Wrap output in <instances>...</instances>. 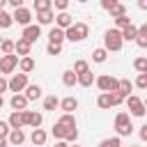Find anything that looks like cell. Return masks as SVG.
<instances>
[{
    "label": "cell",
    "instance_id": "ac0fdd59",
    "mask_svg": "<svg viewBox=\"0 0 147 147\" xmlns=\"http://www.w3.org/2000/svg\"><path fill=\"white\" fill-rule=\"evenodd\" d=\"M46 138H48V136H46V131H44V129H34V131H32V136H30V140L34 142V147H41V145L46 142Z\"/></svg>",
    "mask_w": 147,
    "mask_h": 147
},
{
    "label": "cell",
    "instance_id": "603a6c76",
    "mask_svg": "<svg viewBox=\"0 0 147 147\" xmlns=\"http://www.w3.org/2000/svg\"><path fill=\"white\" fill-rule=\"evenodd\" d=\"M62 83H64L67 87H74V85L78 83V76L74 74V69H69V71H64V74H62Z\"/></svg>",
    "mask_w": 147,
    "mask_h": 147
},
{
    "label": "cell",
    "instance_id": "83f0119b",
    "mask_svg": "<svg viewBox=\"0 0 147 147\" xmlns=\"http://www.w3.org/2000/svg\"><path fill=\"white\" fill-rule=\"evenodd\" d=\"M11 23H14L11 14H7L5 9H0V28H2V30H7V28H11Z\"/></svg>",
    "mask_w": 147,
    "mask_h": 147
},
{
    "label": "cell",
    "instance_id": "e575fe53",
    "mask_svg": "<svg viewBox=\"0 0 147 147\" xmlns=\"http://www.w3.org/2000/svg\"><path fill=\"white\" fill-rule=\"evenodd\" d=\"M99 147H122V142H119V138L115 136V138H106V140H101Z\"/></svg>",
    "mask_w": 147,
    "mask_h": 147
},
{
    "label": "cell",
    "instance_id": "ba28073f",
    "mask_svg": "<svg viewBox=\"0 0 147 147\" xmlns=\"http://www.w3.org/2000/svg\"><path fill=\"white\" fill-rule=\"evenodd\" d=\"M11 18H14V23H18V25L28 28V25H30V21H32V14H30V9L21 7V9H16V11L11 14Z\"/></svg>",
    "mask_w": 147,
    "mask_h": 147
},
{
    "label": "cell",
    "instance_id": "b9f144b4",
    "mask_svg": "<svg viewBox=\"0 0 147 147\" xmlns=\"http://www.w3.org/2000/svg\"><path fill=\"white\" fill-rule=\"evenodd\" d=\"M76 138H78V131H76V129H69V133H67L64 142H76Z\"/></svg>",
    "mask_w": 147,
    "mask_h": 147
},
{
    "label": "cell",
    "instance_id": "8d00e7d4",
    "mask_svg": "<svg viewBox=\"0 0 147 147\" xmlns=\"http://www.w3.org/2000/svg\"><path fill=\"white\" fill-rule=\"evenodd\" d=\"M96 106H99V108H103V110H106V108H110V94H101V96L96 99Z\"/></svg>",
    "mask_w": 147,
    "mask_h": 147
},
{
    "label": "cell",
    "instance_id": "bcb514c9",
    "mask_svg": "<svg viewBox=\"0 0 147 147\" xmlns=\"http://www.w3.org/2000/svg\"><path fill=\"white\" fill-rule=\"evenodd\" d=\"M5 90H9V80H5V78L0 76V94H2Z\"/></svg>",
    "mask_w": 147,
    "mask_h": 147
},
{
    "label": "cell",
    "instance_id": "2e32d148",
    "mask_svg": "<svg viewBox=\"0 0 147 147\" xmlns=\"http://www.w3.org/2000/svg\"><path fill=\"white\" fill-rule=\"evenodd\" d=\"M131 90H133V83H131L129 78H122V80L117 83V94H119V96H124V99H126Z\"/></svg>",
    "mask_w": 147,
    "mask_h": 147
},
{
    "label": "cell",
    "instance_id": "5bb4252c",
    "mask_svg": "<svg viewBox=\"0 0 147 147\" xmlns=\"http://www.w3.org/2000/svg\"><path fill=\"white\" fill-rule=\"evenodd\" d=\"M7 124H9V129H21V126H25L23 113H16V110H14V113L9 115V122H7Z\"/></svg>",
    "mask_w": 147,
    "mask_h": 147
},
{
    "label": "cell",
    "instance_id": "f546056e",
    "mask_svg": "<svg viewBox=\"0 0 147 147\" xmlns=\"http://www.w3.org/2000/svg\"><path fill=\"white\" fill-rule=\"evenodd\" d=\"M106 57H108V51H106V48H96V51L92 53V60H94V62H99V64H101V62H106Z\"/></svg>",
    "mask_w": 147,
    "mask_h": 147
},
{
    "label": "cell",
    "instance_id": "e0dca14e",
    "mask_svg": "<svg viewBox=\"0 0 147 147\" xmlns=\"http://www.w3.org/2000/svg\"><path fill=\"white\" fill-rule=\"evenodd\" d=\"M60 108H62L64 113H69V115H74V110L78 108V101H76L74 96H67V99H62V101H60Z\"/></svg>",
    "mask_w": 147,
    "mask_h": 147
},
{
    "label": "cell",
    "instance_id": "4fadbf2b",
    "mask_svg": "<svg viewBox=\"0 0 147 147\" xmlns=\"http://www.w3.org/2000/svg\"><path fill=\"white\" fill-rule=\"evenodd\" d=\"M7 142H11V145L21 147V145L25 142V133H23L21 129H11V131H9V136H7Z\"/></svg>",
    "mask_w": 147,
    "mask_h": 147
},
{
    "label": "cell",
    "instance_id": "8992f818",
    "mask_svg": "<svg viewBox=\"0 0 147 147\" xmlns=\"http://www.w3.org/2000/svg\"><path fill=\"white\" fill-rule=\"evenodd\" d=\"M126 106H129V110H131L133 117H142V115H145V106H142V101H140L136 94H129V96H126Z\"/></svg>",
    "mask_w": 147,
    "mask_h": 147
},
{
    "label": "cell",
    "instance_id": "680465c9",
    "mask_svg": "<svg viewBox=\"0 0 147 147\" xmlns=\"http://www.w3.org/2000/svg\"><path fill=\"white\" fill-rule=\"evenodd\" d=\"M145 74H147V71H145Z\"/></svg>",
    "mask_w": 147,
    "mask_h": 147
},
{
    "label": "cell",
    "instance_id": "f6af8a7d",
    "mask_svg": "<svg viewBox=\"0 0 147 147\" xmlns=\"http://www.w3.org/2000/svg\"><path fill=\"white\" fill-rule=\"evenodd\" d=\"M138 37H145V39H147V23H142V25L138 28Z\"/></svg>",
    "mask_w": 147,
    "mask_h": 147
},
{
    "label": "cell",
    "instance_id": "d4e9b609",
    "mask_svg": "<svg viewBox=\"0 0 147 147\" xmlns=\"http://www.w3.org/2000/svg\"><path fill=\"white\" fill-rule=\"evenodd\" d=\"M53 18H55V16H53L51 9H48V11H37V21H39V25H48Z\"/></svg>",
    "mask_w": 147,
    "mask_h": 147
},
{
    "label": "cell",
    "instance_id": "681fc988",
    "mask_svg": "<svg viewBox=\"0 0 147 147\" xmlns=\"http://www.w3.org/2000/svg\"><path fill=\"white\" fill-rule=\"evenodd\" d=\"M53 147H69V145H67V142H64V140H57V142H55V145H53Z\"/></svg>",
    "mask_w": 147,
    "mask_h": 147
},
{
    "label": "cell",
    "instance_id": "d6a6232c",
    "mask_svg": "<svg viewBox=\"0 0 147 147\" xmlns=\"http://www.w3.org/2000/svg\"><path fill=\"white\" fill-rule=\"evenodd\" d=\"M110 16H115V18H119V16H126V9H124V5L115 2V5H113V9H110Z\"/></svg>",
    "mask_w": 147,
    "mask_h": 147
},
{
    "label": "cell",
    "instance_id": "60d3db41",
    "mask_svg": "<svg viewBox=\"0 0 147 147\" xmlns=\"http://www.w3.org/2000/svg\"><path fill=\"white\" fill-rule=\"evenodd\" d=\"M124 101V96H119L117 92H110V106H119Z\"/></svg>",
    "mask_w": 147,
    "mask_h": 147
},
{
    "label": "cell",
    "instance_id": "db71d44e",
    "mask_svg": "<svg viewBox=\"0 0 147 147\" xmlns=\"http://www.w3.org/2000/svg\"><path fill=\"white\" fill-rule=\"evenodd\" d=\"M2 103H5V99H2V94H0V108H2Z\"/></svg>",
    "mask_w": 147,
    "mask_h": 147
},
{
    "label": "cell",
    "instance_id": "52a82bcc",
    "mask_svg": "<svg viewBox=\"0 0 147 147\" xmlns=\"http://www.w3.org/2000/svg\"><path fill=\"white\" fill-rule=\"evenodd\" d=\"M18 67V55H2L0 57V74H11Z\"/></svg>",
    "mask_w": 147,
    "mask_h": 147
},
{
    "label": "cell",
    "instance_id": "9c48e42d",
    "mask_svg": "<svg viewBox=\"0 0 147 147\" xmlns=\"http://www.w3.org/2000/svg\"><path fill=\"white\" fill-rule=\"evenodd\" d=\"M39 37H41V28H39V25H28V28H23L21 39H25L28 44H34Z\"/></svg>",
    "mask_w": 147,
    "mask_h": 147
},
{
    "label": "cell",
    "instance_id": "3957f363",
    "mask_svg": "<svg viewBox=\"0 0 147 147\" xmlns=\"http://www.w3.org/2000/svg\"><path fill=\"white\" fill-rule=\"evenodd\" d=\"M94 83H96V87H99L103 94H110V92H117V83H119V80H117L115 76H108V74H103V76H99Z\"/></svg>",
    "mask_w": 147,
    "mask_h": 147
},
{
    "label": "cell",
    "instance_id": "7bdbcfd3",
    "mask_svg": "<svg viewBox=\"0 0 147 147\" xmlns=\"http://www.w3.org/2000/svg\"><path fill=\"white\" fill-rule=\"evenodd\" d=\"M9 131H11V129H9V124H7V122H0V138H7V136H9Z\"/></svg>",
    "mask_w": 147,
    "mask_h": 147
},
{
    "label": "cell",
    "instance_id": "8fae6325",
    "mask_svg": "<svg viewBox=\"0 0 147 147\" xmlns=\"http://www.w3.org/2000/svg\"><path fill=\"white\" fill-rule=\"evenodd\" d=\"M55 23H57L55 28H60V30H69V28L74 25V18H71L67 11H62V14H57V16H55Z\"/></svg>",
    "mask_w": 147,
    "mask_h": 147
},
{
    "label": "cell",
    "instance_id": "7dc6e473",
    "mask_svg": "<svg viewBox=\"0 0 147 147\" xmlns=\"http://www.w3.org/2000/svg\"><path fill=\"white\" fill-rule=\"evenodd\" d=\"M113 5H115V0H103V2H101V7H103V9H108V11L113 9Z\"/></svg>",
    "mask_w": 147,
    "mask_h": 147
},
{
    "label": "cell",
    "instance_id": "11a10c76",
    "mask_svg": "<svg viewBox=\"0 0 147 147\" xmlns=\"http://www.w3.org/2000/svg\"><path fill=\"white\" fill-rule=\"evenodd\" d=\"M142 106H145V110H147V99H145V101H142Z\"/></svg>",
    "mask_w": 147,
    "mask_h": 147
},
{
    "label": "cell",
    "instance_id": "74e56055",
    "mask_svg": "<svg viewBox=\"0 0 147 147\" xmlns=\"http://www.w3.org/2000/svg\"><path fill=\"white\" fill-rule=\"evenodd\" d=\"M115 25H117L119 30H124V28L131 25V18H129V16H119V18H115Z\"/></svg>",
    "mask_w": 147,
    "mask_h": 147
},
{
    "label": "cell",
    "instance_id": "7a4b0ae2",
    "mask_svg": "<svg viewBox=\"0 0 147 147\" xmlns=\"http://www.w3.org/2000/svg\"><path fill=\"white\" fill-rule=\"evenodd\" d=\"M103 48L117 53V51L122 48V32H119V30H108V32L103 34Z\"/></svg>",
    "mask_w": 147,
    "mask_h": 147
},
{
    "label": "cell",
    "instance_id": "7c38bea8",
    "mask_svg": "<svg viewBox=\"0 0 147 147\" xmlns=\"http://www.w3.org/2000/svg\"><path fill=\"white\" fill-rule=\"evenodd\" d=\"M9 106H11L16 113H23V110L28 108V99H25L23 94H14V96H11V101H9Z\"/></svg>",
    "mask_w": 147,
    "mask_h": 147
},
{
    "label": "cell",
    "instance_id": "d590c367",
    "mask_svg": "<svg viewBox=\"0 0 147 147\" xmlns=\"http://www.w3.org/2000/svg\"><path fill=\"white\" fill-rule=\"evenodd\" d=\"M34 9L37 11H48L51 9V0H34Z\"/></svg>",
    "mask_w": 147,
    "mask_h": 147
},
{
    "label": "cell",
    "instance_id": "d6986e66",
    "mask_svg": "<svg viewBox=\"0 0 147 147\" xmlns=\"http://www.w3.org/2000/svg\"><path fill=\"white\" fill-rule=\"evenodd\" d=\"M119 32H122V41H136V37H138V28L136 25H129V28H124Z\"/></svg>",
    "mask_w": 147,
    "mask_h": 147
},
{
    "label": "cell",
    "instance_id": "7402d4cb",
    "mask_svg": "<svg viewBox=\"0 0 147 147\" xmlns=\"http://www.w3.org/2000/svg\"><path fill=\"white\" fill-rule=\"evenodd\" d=\"M23 96H25L28 101H34V99H39V96H41V87H39V85H28Z\"/></svg>",
    "mask_w": 147,
    "mask_h": 147
},
{
    "label": "cell",
    "instance_id": "f35d334b",
    "mask_svg": "<svg viewBox=\"0 0 147 147\" xmlns=\"http://www.w3.org/2000/svg\"><path fill=\"white\" fill-rule=\"evenodd\" d=\"M48 55H60L62 53V44H48Z\"/></svg>",
    "mask_w": 147,
    "mask_h": 147
},
{
    "label": "cell",
    "instance_id": "9f6ffc18",
    "mask_svg": "<svg viewBox=\"0 0 147 147\" xmlns=\"http://www.w3.org/2000/svg\"><path fill=\"white\" fill-rule=\"evenodd\" d=\"M71 147H78V145H71Z\"/></svg>",
    "mask_w": 147,
    "mask_h": 147
},
{
    "label": "cell",
    "instance_id": "9a60e30c",
    "mask_svg": "<svg viewBox=\"0 0 147 147\" xmlns=\"http://www.w3.org/2000/svg\"><path fill=\"white\" fill-rule=\"evenodd\" d=\"M30 48H32V44H28L25 39L14 41V51H16L18 55H23V57H28V55H30Z\"/></svg>",
    "mask_w": 147,
    "mask_h": 147
},
{
    "label": "cell",
    "instance_id": "816d5d0a",
    "mask_svg": "<svg viewBox=\"0 0 147 147\" xmlns=\"http://www.w3.org/2000/svg\"><path fill=\"white\" fill-rule=\"evenodd\" d=\"M9 142H7V138H0V147H7Z\"/></svg>",
    "mask_w": 147,
    "mask_h": 147
},
{
    "label": "cell",
    "instance_id": "6f0895ef",
    "mask_svg": "<svg viewBox=\"0 0 147 147\" xmlns=\"http://www.w3.org/2000/svg\"><path fill=\"white\" fill-rule=\"evenodd\" d=\"M0 57H2V53H0Z\"/></svg>",
    "mask_w": 147,
    "mask_h": 147
},
{
    "label": "cell",
    "instance_id": "277c9868",
    "mask_svg": "<svg viewBox=\"0 0 147 147\" xmlns=\"http://www.w3.org/2000/svg\"><path fill=\"white\" fill-rule=\"evenodd\" d=\"M115 129H117V136H131L133 131V124L129 119V113H119L115 117Z\"/></svg>",
    "mask_w": 147,
    "mask_h": 147
},
{
    "label": "cell",
    "instance_id": "1f68e13d",
    "mask_svg": "<svg viewBox=\"0 0 147 147\" xmlns=\"http://www.w3.org/2000/svg\"><path fill=\"white\" fill-rule=\"evenodd\" d=\"M133 69L140 71V74H145L147 71V57H136L133 60Z\"/></svg>",
    "mask_w": 147,
    "mask_h": 147
},
{
    "label": "cell",
    "instance_id": "4316f807",
    "mask_svg": "<svg viewBox=\"0 0 147 147\" xmlns=\"http://www.w3.org/2000/svg\"><path fill=\"white\" fill-rule=\"evenodd\" d=\"M94 80H96V78H94V74H92V71H85V74H80V76H78V83H80L83 87H90Z\"/></svg>",
    "mask_w": 147,
    "mask_h": 147
},
{
    "label": "cell",
    "instance_id": "ab89813d",
    "mask_svg": "<svg viewBox=\"0 0 147 147\" xmlns=\"http://www.w3.org/2000/svg\"><path fill=\"white\" fill-rule=\"evenodd\" d=\"M136 85H138L140 90H147V74H138V78H136Z\"/></svg>",
    "mask_w": 147,
    "mask_h": 147
},
{
    "label": "cell",
    "instance_id": "44dd1931",
    "mask_svg": "<svg viewBox=\"0 0 147 147\" xmlns=\"http://www.w3.org/2000/svg\"><path fill=\"white\" fill-rule=\"evenodd\" d=\"M18 67H21V74L28 76V74L34 69V60H32L30 55H28V57H21V60H18Z\"/></svg>",
    "mask_w": 147,
    "mask_h": 147
},
{
    "label": "cell",
    "instance_id": "5b68a950",
    "mask_svg": "<svg viewBox=\"0 0 147 147\" xmlns=\"http://www.w3.org/2000/svg\"><path fill=\"white\" fill-rule=\"evenodd\" d=\"M25 87H28V76H25V74H14V76L9 78V90H11V92L21 94Z\"/></svg>",
    "mask_w": 147,
    "mask_h": 147
},
{
    "label": "cell",
    "instance_id": "6da1fadb",
    "mask_svg": "<svg viewBox=\"0 0 147 147\" xmlns=\"http://www.w3.org/2000/svg\"><path fill=\"white\" fill-rule=\"evenodd\" d=\"M87 32H90L87 23H74L69 30H64V39H69V41H83L87 37Z\"/></svg>",
    "mask_w": 147,
    "mask_h": 147
},
{
    "label": "cell",
    "instance_id": "30bf717a",
    "mask_svg": "<svg viewBox=\"0 0 147 147\" xmlns=\"http://www.w3.org/2000/svg\"><path fill=\"white\" fill-rule=\"evenodd\" d=\"M23 117H25V124H30L32 129H39L44 122V117L39 113H32V110H23Z\"/></svg>",
    "mask_w": 147,
    "mask_h": 147
},
{
    "label": "cell",
    "instance_id": "ffe728a7",
    "mask_svg": "<svg viewBox=\"0 0 147 147\" xmlns=\"http://www.w3.org/2000/svg\"><path fill=\"white\" fill-rule=\"evenodd\" d=\"M62 41H64V30L53 28V30L48 32V44H62Z\"/></svg>",
    "mask_w": 147,
    "mask_h": 147
},
{
    "label": "cell",
    "instance_id": "484cf974",
    "mask_svg": "<svg viewBox=\"0 0 147 147\" xmlns=\"http://www.w3.org/2000/svg\"><path fill=\"white\" fill-rule=\"evenodd\" d=\"M0 53L2 55H14V41L11 39H2L0 41Z\"/></svg>",
    "mask_w": 147,
    "mask_h": 147
},
{
    "label": "cell",
    "instance_id": "cb8c5ba5",
    "mask_svg": "<svg viewBox=\"0 0 147 147\" xmlns=\"http://www.w3.org/2000/svg\"><path fill=\"white\" fill-rule=\"evenodd\" d=\"M67 133H69V129H67L64 124H60V122H55V124H53V136H55V138L64 140V138H67Z\"/></svg>",
    "mask_w": 147,
    "mask_h": 147
},
{
    "label": "cell",
    "instance_id": "ee69618b",
    "mask_svg": "<svg viewBox=\"0 0 147 147\" xmlns=\"http://www.w3.org/2000/svg\"><path fill=\"white\" fill-rule=\"evenodd\" d=\"M55 7H57V9H60V14H62V11L69 7V2H67V0H55Z\"/></svg>",
    "mask_w": 147,
    "mask_h": 147
},
{
    "label": "cell",
    "instance_id": "c3c4849f",
    "mask_svg": "<svg viewBox=\"0 0 147 147\" xmlns=\"http://www.w3.org/2000/svg\"><path fill=\"white\" fill-rule=\"evenodd\" d=\"M140 138H142V140H147V124H145V126H140Z\"/></svg>",
    "mask_w": 147,
    "mask_h": 147
},
{
    "label": "cell",
    "instance_id": "f1b7e54d",
    "mask_svg": "<svg viewBox=\"0 0 147 147\" xmlns=\"http://www.w3.org/2000/svg\"><path fill=\"white\" fill-rule=\"evenodd\" d=\"M57 122H60V124H64L67 129H76V117H74V115H69V113H64Z\"/></svg>",
    "mask_w": 147,
    "mask_h": 147
},
{
    "label": "cell",
    "instance_id": "f907efd6",
    "mask_svg": "<svg viewBox=\"0 0 147 147\" xmlns=\"http://www.w3.org/2000/svg\"><path fill=\"white\" fill-rule=\"evenodd\" d=\"M138 7H140V9H147V0H140V2H138Z\"/></svg>",
    "mask_w": 147,
    "mask_h": 147
},
{
    "label": "cell",
    "instance_id": "4dcf8cb0",
    "mask_svg": "<svg viewBox=\"0 0 147 147\" xmlns=\"http://www.w3.org/2000/svg\"><path fill=\"white\" fill-rule=\"evenodd\" d=\"M57 106H60L57 96H46V99H44V110H55Z\"/></svg>",
    "mask_w": 147,
    "mask_h": 147
},
{
    "label": "cell",
    "instance_id": "836d02e7",
    "mask_svg": "<svg viewBox=\"0 0 147 147\" xmlns=\"http://www.w3.org/2000/svg\"><path fill=\"white\" fill-rule=\"evenodd\" d=\"M85 71H90L87 62H85V60H78V62L74 64V74H76V76H80V74H85Z\"/></svg>",
    "mask_w": 147,
    "mask_h": 147
},
{
    "label": "cell",
    "instance_id": "f5cc1de1",
    "mask_svg": "<svg viewBox=\"0 0 147 147\" xmlns=\"http://www.w3.org/2000/svg\"><path fill=\"white\" fill-rule=\"evenodd\" d=\"M5 5H7V0H0V9H2V7H5Z\"/></svg>",
    "mask_w": 147,
    "mask_h": 147
}]
</instances>
